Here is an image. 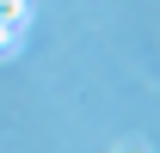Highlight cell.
<instances>
[{
	"label": "cell",
	"mask_w": 160,
	"mask_h": 153,
	"mask_svg": "<svg viewBox=\"0 0 160 153\" xmlns=\"http://www.w3.org/2000/svg\"><path fill=\"white\" fill-rule=\"evenodd\" d=\"M12 49H19V31H12V25H0V55H12Z\"/></svg>",
	"instance_id": "7a4b0ae2"
},
{
	"label": "cell",
	"mask_w": 160,
	"mask_h": 153,
	"mask_svg": "<svg viewBox=\"0 0 160 153\" xmlns=\"http://www.w3.org/2000/svg\"><path fill=\"white\" fill-rule=\"evenodd\" d=\"M25 19H31V6H25V0H0V25H12V31L25 37Z\"/></svg>",
	"instance_id": "6da1fadb"
}]
</instances>
